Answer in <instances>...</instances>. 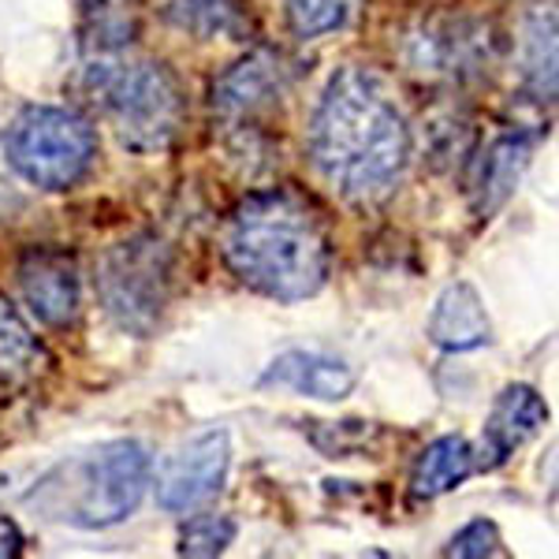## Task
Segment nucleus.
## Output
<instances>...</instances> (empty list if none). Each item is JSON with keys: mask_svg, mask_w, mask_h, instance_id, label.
<instances>
[{"mask_svg": "<svg viewBox=\"0 0 559 559\" xmlns=\"http://www.w3.org/2000/svg\"><path fill=\"white\" fill-rule=\"evenodd\" d=\"M165 20L194 38H242L250 31V0H165Z\"/></svg>", "mask_w": 559, "mask_h": 559, "instance_id": "nucleus-18", "label": "nucleus"}, {"mask_svg": "<svg viewBox=\"0 0 559 559\" xmlns=\"http://www.w3.org/2000/svg\"><path fill=\"white\" fill-rule=\"evenodd\" d=\"M310 157L324 183L350 202H373L411 160V128L381 75L344 68L329 79L310 120Z\"/></svg>", "mask_w": 559, "mask_h": 559, "instance_id": "nucleus-1", "label": "nucleus"}, {"mask_svg": "<svg viewBox=\"0 0 559 559\" xmlns=\"http://www.w3.org/2000/svg\"><path fill=\"white\" fill-rule=\"evenodd\" d=\"M284 94H287L284 57L273 49H254L213 83V112L228 128L254 131L261 116L276 112Z\"/></svg>", "mask_w": 559, "mask_h": 559, "instance_id": "nucleus-9", "label": "nucleus"}, {"mask_svg": "<svg viewBox=\"0 0 559 559\" xmlns=\"http://www.w3.org/2000/svg\"><path fill=\"white\" fill-rule=\"evenodd\" d=\"M52 366L49 350L8 295H0V384H31Z\"/></svg>", "mask_w": 559, "mask_h": 559, "instance_id": "nucleus-16", "label": "nucleus"}, {"mask_svg": "<svg viewBox=\"0 0 559 559\" xmlns=\"http://www.w3.org/2000/svg\"><path fill=\"white\" fill-rule=\"evenodd\" d=\"M23 552V534L8 515H0V559H12Z\"/></svg>", "mask_w": 559, "mask_h": 559, "instance_id": "nucleus-23", "label": "nucleus"}, {"mask_svg": "<svg viewBox=\"0 0 559 559\" xmlns=\"http://www.w3.org/2000/svg\"><path fill=\"white\" fill-rule=\"evenodd\" d=\"M530 157H534V142L526 134H503L485 150L481 176H477V213L485 221L511 198L522 173L530 168Z\"/></svg>", "mask_w": 559, "mask_h": 559, "instance_id": "nucleus-17", "label": "nucleus"}, {"mask_svg": "<svg viewBox=\"0 0 559 559\" xmlns=\"http://www.w3.org/2000/svg\"><path fill=\"white\" fill-rule=\"evenodd\" d=\"M477 471V452L466 437H440L418 455L411 471L414 500H437V496L459 489Z\"/></svg>", "mask_w": 559, "mask_h": 559, "instance_id": "nucleus-15", "label": "nucleus"}, {"mask_svg": "<svg viewBox=\"0 0 559 559\" xmlns=\"http://www.w3.org/2000/svg\"><path fill=\"white\" fill-rule=\"evenodd\" d=\"M20 287L31 313L41 324L64 329L79 318V302H83V276H79V261L68 250L57 247H31L20 261Z\"/></svg>", "mask_w": 559, "mask_h": 559, "instance_id": "nucleus-10", "label": "nucleus"}, {"mask_svg": "<svg viewBox=\"0 0 559 559\" xmlns=\"http://www.w3.org/2000/svg\"><path fill=\"white\" fill-rule=\"evenodd\" d=\"M429 344H437L448 355H466V350L489 347L492 344V321L485 310L481 292L471 280H455L440 292L437 306L426 324Z\"/></svg>", "mask_w": 559, "mask_h": 559, "instance_id": "nucleus-12", "label": "nucleus"}, {"mask_svg": "<svg viewBox=\"0 0 559 559\" xmlns=\"http://www.w3.org/2000/svg\"><path fill=\"white\" fill-rule=\"evenodd\" d=\"M503 540H500V530H496V522L489 519H474L466 522L459 534L448 540L444 556H459V559H485V556H500L503 552Z\"/></svg>", "mask_w": 559, "mask_h": 559, "instance_id": "nucleus-22", "label": "nucleus"}, {"mask_svg": "<svg viewBox=\"0 0 559 559\" xmlns=\"http://www.w3.org/2000/svg\"><path fill=\"white\" fill-rule=\"evenodd\" d=\"M236 519L231 515H198L179 530V556H221L236 540Z\"/></svg>", "mask_w": 559, "mask_h": 559, "instance_id": "nucleus-21", "label": "nucleus"}, {"mask_svg": "<svg viewBox=\"0 0 559 559\" xmlns=\"http://www.w3.org/2000/svg\"><path fill=\"white\" fill-rule=\"evenodd\" d=\"M362 0H287V23L299 38L313 41L358 20Z\"/></svg>", "mask_w": 559, "mask_h": 559, "instance_id": "nucleus-20", "label": "nucleus"}, {"mask_svg": "<svg viewBox=\"0 0 559 559\" xmlns=\"http://www.w3.org/2000/svg\"><path fill=\"white\" fill-rule=\"evenodd\" d=\"M153 481V459L142 440H105L45 471L23 503L45 522L75 530H108L139 511Z\"/></svg>", "mask_w": 559, "mask_h": 559, "instance_id": "nucleus-3", "label": "nucleus"}, {"mask_svg": "<svg viewBox=\"0 0 559 559\" xmlns=\"http://www.w3.org/2000/svg\"><path fill=\"white\" fill-rule=\"evenodd\" d=\"M86 86L128 150L153 153L173 146L187 120L183 86L160 60L94 64Z\"/></svg>", "mask_w": 559, "mask_h": 559, "instance_id": "nucleus-4", "label": "nucleus"}, {"mask_svg": "<svg viewBox=\"0 0 559 559\" xmlns=\"http://www.w3.org/2000/svg\"><path fill=\"white\" fill-rule=\"evenodd\" d=\"M403 60L426 79L471 83L492 64V34L471 15H432L403 34Z\"/></svg>", "mask_w": 559, "mask_h": 559, "instance_id": "nucleus-7", "label": "nucleus"}, {"mask_svg": "<svg viewBox=\"0 0 559 559\" xmlns=\"http://www.w3.org/2000/svg\"><path fill=\"white\" fill-rule=\"evenodd\" d=\"M4 153L26 183L41 191H68L90 173L97 157V134L71 108L34 105L8 128Z\"/></svg>", "mask_w": 559, "mask_h": 559, "instance_id": "nucleus-5", "label": "nucleus"}, {"mask_svg": "<svg viewBox=\"0 0 559 559\" xmlns=\"http://www.w3.org/2000/svg\"><path fill=\"white\" fill-rule=\"evenodd\" d=\"M142 0H79V34L94 57H116L139 38Z\"/></svg>", "mask_w": 559, "mask_h": 559, "instance_id": "nucleus-14", "label": "nucleus"}, {"mask_svg": "<svg viewBox=\"0 0 559 559\" xmlns=\"http://www.w3.org/2000/svg\"><path fill=\"white\" fill-rule=\"evenodd\" d=\"M522 83L537 102L556 97V8L537 4L522 23Z\"/></svg>", "mask_w": 559, "mask_h": 559, "instance_id": "nucleus-19", "label": "nucleus"}, {"mask_svg": "<svg viewBox=\"0 0 559 559\" xmlns=\"http://www.w3.org/2000/svg\"><path fill=\"white\" fill-rule=\"evenodd\" d=\"M97 295L105 313L131 336H150L173 295V250L157 236H131L97 265Z\"/></svg>", "mask_w": 559, "mask_h": 559, "instance_id": "nucleus-6", "label": "nucleus"}, {"mask_svg": "<svg viewBox=\"0 0 559 559\" xmlns=\"http://www.w3.org/2000/svg\"><path fill=\"white\" fill-rule=\"evenodd\" d=\"M548 426V407L537 388L508 384L496 395L489 418L481 432V452H477V471H496L519 452L526 440H534Z\"/></svg>", "mask_w": 559, "mask_h": 559, "instance_id": "nucleus-11", "label": "nucleus"}, {"mask_svg": "<svg viewBox=\"0 0 559 559\" xmlns=\"http://www.w3.org/2000/svg\"><path fill=\"white\" fill-rule=\"evenodd\" d=\"M231 466V440L224 429L198 432L187 444H179L173 455L165 459L157 474V503L173 515L194 511L210 503L228 481Z\"/></svg>", "mask_w": 559, "mask_h": 559, "instance_id": "nucleus-8", "label": "nucleus"}, {"mask_svg": "<svg viewBox=\"0 0 559 559\" xmlns=\"http://www.w3.org/2000/svg\"><path fill=\"white\" fill-rule=\"evenodd\" d=\"M224 261L242 284L276 302H302L329 284L332 239L306 198L247 194L224 228Z\"/></svg>", "mask_w": 559, "mask_h": 559, "instance_id": "nucleus-2", "label": "nucleus"}, {"mask_svg": "<svg viewBox=\"0 0 559 559\" xmlns=\"http://www.w3.org/2000/svg\"><path fill=\"white\" fill-rule=\"evenodd\" d=\"M261 388H292L318 403H340L355 392L358 377L344 358L318 355V350H284L261 373Z\"/></svg>", "mask_w": 559, "mask_h": 559, "instance_id": "nucleus-13", "label": "nucleus"}]
</instances>
